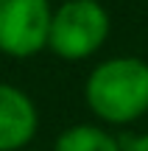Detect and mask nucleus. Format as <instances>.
I'll list each match as a JSON object with an SVG mask.
<instances>
[{
	"label": "nucleus",
	"instance_id": "f257e3e1",
	"mask_svg": "<svg viewBox=\"0 0 148 151\" xmlns=\"http://www.w3.org/2000/svg\"><path fill=\"white\" fill-rule=\"evenodd\" d=\"M92 115L106 123H134L148 112V62L137 56H115L92 67L84 84Z\"/></svg>",
	"mask_w": 148,
	"mask_h": 151
},
{
	"label": "nucleus",
	"instance_id": "f03ea898",
	"mask_svg": "<svg viewBox=\"0 0 148 151\" xmlns=\"http://www.w3.org/2000/svg\"><path fill=\"white\" fill-rule=\"evenodd\" d=\"M109 37V14L98 0H67L53 11L48 48L64 62H81L98 53Z\"/></svg>",
	"mask_w": 148,
	"mask_h": 151
},
{
	"label": "nucleus",
	"instance_id": "7ed1b4c3",
	"mask_svg": "<svg viewBox=\"0 0 148 151\" xmlns=\"http://www.w3.org/2000/svg\"><path fill=\"white\" fill-rule=\"evenodd\" d=\"M50 0H0V53L28 59L48 48Z\"/></svg>",
	"mask_w": 148,
	"mask_h": 151
},
{
	"label": "nucleus",
	"instance_id": "20e7f679",
	"mask_svg": "<svg viewBox=\"0 0 148 151\" xmlns=\"http://www.w3.org/2000/svg\"><path fill=\"white\" fill-rule=\"evenodd\" d=\"M39 115L34 101L14 84L0 81V151H22L34 140Z\"/></svg>",
	"mask_w": 148,
	"mask_h": 151
},
{
	"label": "nucleus",
	"instance_id": "39448f33",
	"mask_svg": "<svg viewBox=\"0 0 148 151\" xmlns=\"http://www.w3.org/2000/svg\"><path fill=\"white\" fill-rule=\"evenodd\" d=\"M53 151H123V146L115 140V134L104 132L101 126L76 123L56 137Z\"/></svg>",
	"mask_w": 148,
	"mask_h": 151
},
{
	"label": "nucleus",
	"instance_id": "423d86ee",
	"mask_svg": "<svg viewBox=\"0 0 148 151\" xmlns=\"http://www.w3.org/2000/svg\"><path fill=\"white\" fill-rule=\"evenodd\" d=\"M123 151H148V134H140V137H134V140H129L126 146H123Z\"/></svg>",
	"mask_w": 148,
	"mask_h": 151
}]
</instances>
